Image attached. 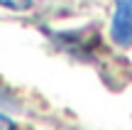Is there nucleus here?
Wrapping results in <instances>:
<instances>
[{
  "mask_svg": "<svg viewBox=\"0 0 132 130\" xmlns=\"http://www.w3.org/2000/svg\"><path fill=\"white\" fill-rule=\"evenodd\" d=\"M90 29H81V32H59V34H54V39H56L59 47L66 49L69 54L90 57L93 49H95V44H98V34L90 32Z\"/></svg>",
  "mask_w": 132,
  "mask_h": 130,
  "instance_id": "f03ea898",
  "label": "nucleus"
},
{
  "mask_svg": "<svg viewBox=\"0 0 132 130\" xmlns=\"http://www.w3.org/2000/svg\"><path fill=\"white\" fill-rule=\"evenodd\" d=\"M34 0H0V7H7V10H15V12H24V10L32 7Z\"/></svg>",
  "mask_w": 132,
  "mask_h": 130,
  "instance_id": "7ed1b4c3",
  "label": "nucleus"
},
{
  "mask_svg": "<svg viewBox=\"0 0 132 130\" xmlns=\"http://www.w3.org/2000/svg\"><path fill=\"white\" fill-rule=\"evenodd\" d=\"M0 130H15V123L7 116H3V113H0Z\"/></svg>",
  "mask_w": 132,
  "mask_h": 130,
  "instance_id": "20e7f679",
  "label": "nucleus"
},
{
  "mask_svg": "<svg viewBox=\"0 0 132 130\" xmlns=\"http://www.w3.org/2000/svg\"><path fill=\"white\" fill-rule=\"evenodd\" d=\"M110 37L120 47H132V0H115Z\"/></svg>",
  "mask_w": 132,
  "mask_h": 130,
  "instance_id": "f257e3e1",
  "label": "nucleus"
}]
</instances>
